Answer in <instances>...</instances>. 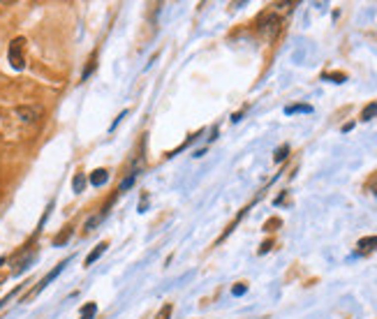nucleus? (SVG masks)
Segmentation results:
<instances>
[{
    "mask_svg": "<svg viewBox=\"0 0 377 319\" xmlns=\"http://www.w3.org/2000/svg\"><path fill=\"white\" fill-rule=\"evenodd\" d=\"M257 30H259V35L264 40H273L280 33V19H278V14H264L257 21Z\"/></svg>",
    "mask_w": 377,
    "mask_h": 319,
    "instance_id": "obj_1",
    "label": "nucleus"
},
{
    "mask_svg": "<svg viewBox=\"0 0 377 319\" xmlns=\"http://www.w3.org/2000/svg\"><path fill=\"white\" fill-rule=\"evenodd\" d=\"M23 46H26V40L23 37H16V40H12V44H9V63H12V67L14 70H23V65H26V58H23Z\"/></svg>",
    "mask_w": 377,
    "mask_h": 319,
    "instance_id": "obj_2",
    "label": "nucleus"
},
{
    "mask_svg": "<svg viewBox=\"0 0 377 319\" xmlns=\"http://www.w3.org/2000/svg\"><path fill=\"white\" fill-rule=\"evenodd\" d=\"M65 266H67V259H65V262H60V264H58V266H56V269H53V271H51L49 275H44V277H42V280H40V284H37L35 289L30 291V294H28V296H26V298H23V301H28V298H33V296H37V294H40V291H42V289H44V287H47V284H49V282H53V280H56V277H58V275H60V271H63V269H65ZM23 301H21V303H23Z\"/></svg>",
    "mask_w": 377,
    "mask_h": 319,
    "instance_id": "obj_3",
    "label": "nucleus"
},
{
    "mask_svg": "<svg viewBox=\"0 0 377 319\" xmlns=\"http://www.w3.org/2000/svg\"><path fill=\"white\" fill-rule=\"evenodd\" d=\"M16 116H19L23 123H35L37 118L42 116V109H40V106H19V109H16Z\"/></svg>",
    "mask_w": 377,
    "mask_h": 319,
    "instance_id": "obj_4",
    "label": "nucleus"
},
{
    "mask_svg": "<svg viewBox=\"0 0 377 319\" xmlns=\"http://www.w3.org/2000/svg\"><path fill=\"white\" fill-rule=\"evenodd\" d=\"M375 250H377V236H366V238H361L356 243V252L359 255H370Z\"/></svg>",
    "mask_w": 377,
    "mask_h": 319,
    "instance_id": "obj_5",
    "label": "nucleus"
},
{
    "mask_svg": "<svg viewBox=\"0 0 377 319\" xmlns=\"http://www.w3.org/2000/svg\"><path fill=\"white\" fill-rule=\"evenodd\" d=\"M88 181H91V185H95V187H102V185L109 181V171L107 169H95Z\"/></svg>",
    "mask_w": 377,
    "mask_h": 319,
    "instance_id": "obj_6",
    "label": "nucleus"
},
{
    "mask_svg": "<svg viewBox=\"0 0 377 319\" xmlns=\"http://www.w3.org/2000/svg\"><path fill=\"white\" fill-rule=\"evenodd\" d=\"M107 248H109V243H107V241H104V243H97V245H95V250H93L91 255L86 257V266H91V264L97 262V259H100V257L104 255V250H107Z\"/></svg>",
    "mask_w": 377,
    "mask_h": 319,
    "instance_id": "obj_7",
    "label": "nucleus"
},
{
    "mask_svg": "<svg viewBox=\"0 0 377 319\" xmlns=\"http://www.w3.org/2000/svg\"><path fill=\"white\" fill-rule=\"evenodd\" d=\"M285 114L292 116V114H313V106L310 104H292V106H285Z\"/></svg>",
    "mask_w": 377,
    "mask_h": 319,
    "instance_id": "obj_8",
    "label": "nucleus"
},
{
    "mask_svg": "<svg viewBox=\"0 0 377 319\" xmlns=\"http://www.w3.org/2000/svg\"><path fill=\"white\" fill-rule=\"evenodd\" d=\"M104 218H107V211H102V213H97V215H93V218H88V222L84 225V229H86V231H93V229L97 227V225H100Z\"/></svg>",
    "mask_w": 377,
    "mask_h": 319,
    "instance_id": "obj_9",
    "label": "nucleus"
},
{
    "mask_svg": "<svg viewBox=\"0 0 377 319\" xmlns=\"http://www.w3.org/2000/svg\"><path fill=\"white\" fill-rule=\"evenodd\" d=\"M375 116H377V102H370L361 111V121H370V118H375Z\"/></svg>",
    "mask_w": 377,
    "mask_h": 319,
    "instance_id": "obj_10",
    "label": "nucleus"
},
{
    "mask_svg": "<svg viewBox=\"0 0 377 319\" xmlns=\"http://www.w3.org/2000/svg\"><path fill=\"white\" fill-rule=\"evenodd\" d=\"M287 155H289V143H283V146H280V148L276 150V155H273V160H276V162H285V160H287Z\"/></svg>",
    "mask_w": 377,
    "mask_h": 319,
    "instance_id": "obj_11",
    "label": "nucleus"
},
{
    "mask_svg": "<svg viewBox=\"0 0 377 319\" xmlns=\"http://www.w3.org/2000/svg\"><path fill=\"white\" fill-rule=\"evenodd\" d=\"M84 187H86V176L84 174H77V176H74V181H72V190L77 192H84Z\"/></svg>",
    "mask_w": 377,
    "mask_h": 319,
    "instance_id": "obj_12",
    "label": "nucleus"
},
{
    "mask_svg": "<svg viewBox=\"0 0 377 319\" xmlns=\"http://www.w3.org/2000/svg\"><path fill=\"white\" fill-rule=\"evenodd\" d=\"M95 312H97V305L95 303H86L81 308V319H93L95 317Z\"/></svg>",
    "mask_w": 377,
    "mask_h": 319,
    "instance_id": "obj_13",
    "label": "nucleus"
},
{
    "mask_svg": "<svg viewBox=\"0 0 377 319\" xmlns=\"http://www.w3.org/2000/svg\"><path fill=\"white\" fill-rule=\"evenodd\" d=\"M137 181V171H132V174H128V178L125 181H121V185H118V192H125L132 187V183Z\"/></svg>",
    "mask_w": 377,
    "mask_h": 319,
    "instance_id": "obj_14",
    "label": "nucleus"
},
{
    "mask_svg": "<svg viewBox=\"0 0 377 319\" xmlns=\"http://www.w3.org/2000/svg\"><path fill=\"white\" fill-rule=\"evenodd\" d=\"M171 310H174V305H171V303H164L162 310L155 315V319H169V317H171Z\"/></svg>",
    "mask_w": 377,
    "mask_h": 319,
    "instance_id": "obj_15",
    "label": "nucleus"
},
{
    "mask_svg": "<svg viewBox=\"0 0 377 319\" xmlns=\"http://www.w3.org/2000/svg\"><path fill=\"white\" fill-rule=\"evenodd\" d=\"M70 236H72V229H65L63 234H58L56 238H53V245H63L65 241H70Z\"/></svg>",
    "mask_w": 377,
    "mask_h": 319,
    "instance_id": "obj_16",
    "label": "nucleus"
},
{
    "mask_svg": "<svg viewBox=\"0 0 377 319\" xmlns=\"http://www.w3.org/2000/svg\"><path fill=\"white\" fill-rule=\"evenodd\" d=\"M324 79H335V84H342L347 74H342V72H335V74H324Z\"/></svg>",
    "mask_w": 377,
    "mask_h": 319,
    "instance_id": "obj_17",
    "label": "nucleus"
},
{
    "mask_svg": "<svg viewBox=\"0 0 377 319\" xmlns=\"http://www.w3.org/2000/svg\"><path fill=\"white\" fill-rule=\"evenodd\" d=\"M245 291H248V287H245V284H236L234 289H232V294H234V296H243V294H245Z\"/></svg>",
    "mask_w": 377,
    "mask_h": 319,
    "instance_id": "obj_18",
    "label": "nucleus"
},
{
    "mask_svg": "<svg viewBox=\"0 0 377 319\" xmlns=\"http://www.w3.org/2000/svg\"><path fill=\"white\" fill-rule=\"evenodd\" d=\"M271 227H280V220H278V218H273V220H269L266 225H264V229H266V231H271Z\"/></svg>",
    "mask_w": 377,
    "mask_h": 319,
    "instance_id": "obj_19",
    "label": "nucleus"
},
{
    "mask_svg": "<svg viewBox=\"0 0 377 319\" xmlns=\"http://www.w3.org/2000/svg\"><path fill=\"white\" fill-rule=\"evenodd\" d=\"M271 245H273V241H266V243H264L262 248H259V255H266V252L271 250Z\"/></svg>",
    "mask_w": 377,
    "mask_h": 319,
    "instance_id": "obj_20",
    "label": "nucleus"
},
{
    "mask_svg": "<svg viewBox=\"0 0 377 319\" xmlns=\"http://www.w3.org/2000/svg\"><path fill=\"white\" fill-rule=\"evenodd\" d=\"M370 190H373V194H377V183H373V185H370Z\"/></svg>",
    "mask_w": 377,
    "mask_h": 319,
    "instance_id": "obj_21",
    "label": "nucleus"
},
{
    "mask_svg": "<svg viewBox=\"0 0 377 319\" xmlns=\"http://www.w3.org/2000/svg\"><path fill=\"white\" fill-rule=\"evenodd\" d=\"M2 264H5V257H0V266H2Z\"/></svg>",
    "mask_w": 377,
    "mask_h": 319,
    "instance_id": "obj_22",
    "label": "nucleus"
}]
</instances>
